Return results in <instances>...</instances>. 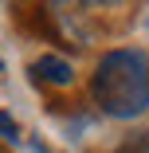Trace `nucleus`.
<instances>
[{
	"label": "nucleus",
	"instance_id": "obj_1",
	"mask_svg": "<svg viewBox=\"0 0 149 153\" xmlns=\"http://www.w3.org/2000/svg\"><path fill=\"white\" fill-rule=\"evenodd\" d=\"M90 94L106 118H141L149 110V55L133 47L106 51L90 75Z\"/></svg>",
	"mask_w": 149,
	"mask_h": 153
},
{
	"label": "nucleus",
	"instance_id": "obj_2",
	"mask_svg": "<svg viewBox=\"0 0 149 153\" xmlns=\"http://www.w3.org/2000/svg\"><path fill=\"white\" fill-rule=\"evenodd\" d=\"M32 75L47 86H71L75 82V67L67 63L63 55H39L36 63H32Z\"/></svg>",
	"mask_w": 149,
	"mask_h": 153
},
{
	"label": "nucleus",
	"instance_id": "obj_3",
	"mask_svg": "<svg viewBox=\"0 0 149 153\" xmlns=\"http://www.w3.org/2000/svg\"><path fill=\"white\" fill-rule=\"evenodd\" d=\"M118 153H149V134H133Z\"/></svg>",
	"mask_w": 149,
	"mask_h": 153
},
{
	"label": "nucleus",
	"instance_id": "obj_4",
	"mask_svg": "<svg viewBox=\"0 0 149 153\" xmlns=\"http://www.w3.org/2000/svg\"><path fill=\"white\" fill-rule=\"evenodd\" d=\"M0 137H4V141H20V126H16V122L8 118V114H0Z\"/></svg>",
	"mask_w": 149,
	"mask_h": 153
},
{
	"label": "nucleus",
	"instance_id": "obj_5",
	"mask_svg": "<svg viewBox=\"0 0 149 153\" xmlns=\"http://www.w3.org/2000/svg\"><path fill=\"white\" fill-rule=\"evenodd\" d=\"M32 153H51V149H47L43 141H32Z\"/></svg>",
	"mask_w": 149,
	"mask_h": 153
},
{
	"label": "nucleus",
	"instance_id": "obj_6",
	"mask_svg": "<svg viewBox=\"0 0 149 153\" xmlns=\"http://www.w3.org/2000/svg\"><path fill=\"white\" fill-rule=\"evenodd\" d=\"M0 71H4V63H0Z\"/></svg>",
	"mask_w": 149,
	"mask_h": 153
}]
</instances>
